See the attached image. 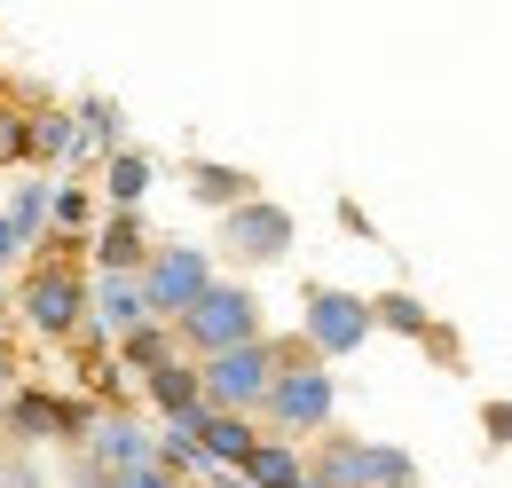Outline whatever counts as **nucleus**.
Instances as JSON below:
<instances>
[{"instance_id": "cd10ccee", "label": "nucleus", "mask_w": 512, "mask_h": 488, "mask_svg": "<svg viewBox=\"0 0 512 488\" xmlns=\"http://www.w3.org/2000/svg\"><path fill=\"white\" fill-rule=\"evenodd\" d=\"M197 488H237V481H197Z\"/></svg>"}, {"instance_id": "7ed1b4c3", "label": "nucleus", "mask_w": 512, "mask_h": 488, "mask_svg": "<svg viewBox=\"0 0 512 488\" xmlns=\"http://www.w3.org/2000/svg\"><path fill=\"white\" fill-rule=\"evenodd\" d=\"M268 339V323H260V292L253 284H213L205 300L174 323V347L190 355V363H213V355H229V347H253Z\"/></svg>"}, {"instance_id": "1a4fd4ad", "label": "nucleus", "mask_w": 512, "mask_h": 488, "mask_svg": "<svg viewBox=\"0 0 512 488\" xmlns=\"http://www.w3.org/2000/svg\"><path fill=\"white\" fill-rule=\"evenodd\" d=\"M95 426V410L87 402H64V394H40V386H24V394H8V433L16 441H64L79 449Z\"/></svg>"}, {"instance_id": "412c9836", "label": "nucleus", "mask_w": 512, "mask_h": 488, "mask_svg": "<svg viewBox=\"0 0 512 488\" xmlns=\"http://www.w3.org/2000/svg\"><path fill=\"white\" fill-rule=\"evenodd\" d=\"M56 158H79V126L71 111H32V166H56Z\"/></svg>"}, {"instance_id": "f3484780", "label": "nucleus", "mask_w": 512, "mask_h": 488, "mask_svg": "<svg viewBox=\"0 0 512 488\" xmlns=\"http://www.w3.org/2000/svg\"><path fill=\"white\" fill-rule=\"evenodd\" d=\"M71 126H79V158H111V150H127V119H119V103H103V95H87L79 111H71Z\"/></svg>"}, {"instance_id": "dca6fc26", "label": "nucleus", "mask_w": 512, "mask_h": 488, "mask_svg": "<svg viewBox=\"0 0 512 488\" xmlns=\"http://www.w3.org/2000/svg\"><path fill=\"white\" fill-rule=\"evenodd\" d=\"M190 197H197V205H213V213H237V205H253L260 189H253L245 166H213V158H197V166H190Z\"/></svg>"}, {"instance_id": "a878e982", "label": "nucleus", "mask_w": 512, "mask_h": 488, "mask_svg": "<svg viewBox=\"0 0 512 488\" xmlns=\"http://www.w3.org/2000/svg\"><path fill=\"white\" fill-rule=\"evenodd\" d=\"M24 260V244H16V229H8V213H0V268H16Z\"/></svg>"}, {"instance_id": "ddd939ff", "label": "nucleus", "mask_w": 512, "mask_h": 488, "mask_svg": "<svg viewBox=\"0 0 512 488\" xmlns=\"http://www.w3.org/2000/svg\"><path fill=\"white\" fill-rule=\"evenodd\" d=\"M190 441H197V457H205V465H229V473H237V465L253 457L260 426H253V418H221V410H205V418L190 426Z\"/></svg>"}, {"instance_id": "9b49d317", "label": "nucleus", "mask_w": 512, "mask_h": 488, "mask_svg": "<svg viewBox=\"0 0 512 488\" xmlns=\"http://www.w3.org/2000/svg\"><path fill=\"white\" fill-rule=\"evenodd\" d=\"M150 229H142V213H103V229H95V276H142L150 268Z\"/></svg>"}, {"instance_id": "4be33fe9", "label": "nucleus", "mask_w": 512, "mask_h": 488, "mask_svg": "<svg viewBox=\"0 0 512 488\" xmlns=\"http://www.w3.org/2000/svg\"><path fill=\"white\" fill-rule=\"evenodd\" d=\"M371 331L426 339V331H434V315H426V300H410V292H379V300H371Z\"/></svg>"}, {"instance_id": "aec40b11", "label": "nucleus", "mask_w": 512, "mask_h": 488, "mask_svg": "<svg viewBox=\"0 0 512 488\" xmlns=\"http://www.w3.org/2000/svg\"><path fill=\"white\" fill-rule=\"evenodd\" d=\"M48 197H56V182H24V189H16V197H8V205H0V213H8V229H16V244H24V252H32V244H40V229H48Z\"/></svg>"}, {"instance_id": "9d476101", "label": "nucleus", "mask_w": 512, "mask_h": 488, "mask_svg": "<svg viewBox=\"0 0 512 488\" xmlns=\"http://www.w3.org/2000/svg\"><path fill=\"white\" fill-rule=\"evenodd\" d=\"M142 394H150V410L166 418V433H190L197 418H205V386H197V363L182 355V363H166V370H150L142 378Z\"/></svg>"}, {"instance_id": "20e7f679", "label": "nucleus", "mask_w": 512, "mask_h": 488, "mask_svg": "<svg viewBox=\"0 0 512 488\" xmlns=\"http://www.w3.org/2000/svg\"><path fill=\"white\" fill-rule=\"evenodd\" d=\"M150 449H158V433L142 426L134 410H95L87 441L71 449V488H119L127 473L150 465Z\"/></svg>"}, {"instance_id": "423d86ee", "label": "nucleus", "mask_w": 512, "mask_h": 488, "mask_svg": "<svg viewBox=\"0 0 512 488\" xmlns=\"http://www.w3.org/2000/svg\"><path fill=\"white\" fill-rule=\"evenodd\" d=\"M213 252L205 244H158L150 268H142V300H150V323H182L205 292H213Z\"/></svg>"}, {"instance_id": "f257e3e1", "label": "nucleus", "mask_w": 512, "mask_h": 488, "mask_svg": "<svg viewBox=\"0 0 512 488\" xmlns=\"http://www.w3.org/2000/svg\"><path fill=\"white\" fill-rule=\"evenodd\" d=\"M276 386H268V402H260L253 426L268 433V441H323L331 433V418H339V378L308 355V339H276Z\"/></svg>"}, {"instance_id": "6e6552de", "label": "nucleus", "mask_w": 512, "mask_h": 488, "mask_svg": "<svg viewBox=\"0 0 512 488\" xmlns=\"http://www.w3.org/2000/svg\"><path fill=\"white\" fill-rule=\"evenodd\" d=\"M221 252H229V260H245V268L284 260V252H292V213H284L276 197H253V205L221 213Z\"/></svg>"}, {"instance_id": "4468645a", "label": "nucleus", "mask_w": 512, "mask_h": 488, "mask_svg": "<svg viewBox=\"0 0 512 488\" xmlns=\"http://www.w3.org/2000/svg\"><path fill=\"white\" fill-rule=\"evenodd\" d=\"M300 481H308V449L268 441V433L253 441V457L237 465V488H300Z\"/></svg>"}, {"instance_id": "6ab92c4d", "label": "nucleus", "mask_w": 512, "mask_h": 488, "mask_svg": "<svg viewBox=\"0 0 512 488\" xmlns=\"http://www.w3.org/2000/svg\"><path fill=\"white\" fill-rule=\"evenodd\" d=\"M119 363H127L134 378H150V370L182 363V347H174V323H142V331H127V339H119Z\"/></svg>"}, {"instance_id": "f03ea898", "label": "nucleus", "mask_w": 512, "mask_h": 488, "mask_svg": "<svg viewBox=\"0 0 512 488\" xmlns=\"http://www.w3.org/2000/svg\"><path fill=\"white\" fill-rule=\"evenodd\" d=\"M16 307H24V323H32L40 339L71 347V339L87 331V268H79V244H56V237H48V252L24 268Z\"/></svg>"}, {"instance_id": "2eb2a0df", "label": "nucleus", "mask_w": 512, "mask_h": 488, "mask_svg": "<svg viewBox=\"0 0 512 488\" xmlns=\"http://www.w3.org/2000/svg\"><path fill=\"white\" fill-rule=\"evenodd\" d=\"M150 182H158V166H150L142 150H111V158H103V205H111V213H142Z\"/></svg>"}, {"instance_id": "5701e85b", "label": "nucleus", "mask_w": 512, "mask_h": 488, "mask_svg": "<svg viewBox=\"0 0 512 488\" xmlns=\"http://www.w3.org/2000/svg\"><path fill=\"white\" fill-rule=\"evenodd\" d=\"M32 158V111L0 103V166H24Z\"/></svg>"}, {"instance_id": "0eeeda50", "label": "nucleus", "mask_w": 512, "mask_h": 488, "mask_svg": "<svg viewBox=\"0 0 512 488\" xmlns=\"http://www.w3.org/2000/svg\"><path fill=\"white\" fill-rule=\"evenodd\" d=\"M300 339H308V355L331 370L339 355H355V347L371 339V300H363V292H339V284H308V300H300Z\"/></svg>"}, {"instance_id": "f8f14e48", "label": "nucleus", "mask_w": 512, "mask_h": 488, "mask_svg": "<svg viewBox=\"0 0 512 488\" xmlns=\"http://www.w3.org/2000/svg\"><path fill=\"white\" fill-rule=\"evenodd\" d=\"M87 323H95V331H111V339L142 331V323H150L142 276H95V284H87Z\"/></svg>"}, {"instance_id": "b1692460", "label": "nucleus", "mask_w": 512, "mask_h": 488, "mask_svg": "<svg viewBox=\"0 0 512 488\" xmlns=\"http://www.w3.org/2000/svg\"><path fill=\"white\" fill-rule=\"evenodd\" d=\"M119 488H182V481H174V473H158V465H142V473H127Z\"/></svg>"}, {"instance_id": "39448f33", "label": "nucleus", "mask_w": 512, "mask_h": 488, "mask_svg": "<svg viewBox=\"0 0 512 488\" xmlns=\"http://www.w3.org/2000/svg\"><path fill=\"white\" fill-rule=\"evenodd\" d=\"M276 370H284V363H276V339H253V347H229V355L197 363L205 410H221V418H260V402H268Z\"/></svg>"}, {"instance_id": "c85d7f7f", "label": "nucleus", "mask_w": 512, "mask_h": 488, "mask_svg": "<svg viewBox=\"0 0 512 488\" xmlns=\"http://www.w3.org/2000/svg\"><path fill=\"white\" fill-rule=\"evenodd\" d=\"M300 488H323V481H300Z\"/></svg>"}, {"instance_id": "393cba45", "label": "nucleus", "mask_w": 512, "mask_h": 488, "mask_svg": "<svg viewBox=\"0 0 512 488\" xmlns=\"http://www.w3.org/2000/svg\"><path fill=\"white\" fill-rule=\"evenodd\" d=\"M481 426H489V441H512V402H497V410H489Z\"/></svg>"}, {"instance_id": "a211bd4d", "label": "nucleus", "mask_w": 512, "mask_h": 488, "mask_svg": "<svg viewBox=\"0 0 512 488\" xmlns=\"http://www.w3.org/2000/svg\"><path fill=\"white\" fill-rule=\"evenodd\" d=\"M355 488H418V457L394 449V441H363V457H355Z\"/></svg>"}, {"instance_id": "bb28decb", "label": "nucleus", "mask_w": 512, "mask_h": 488, "mask_svg": "<svg viewBox=\"0 0 512 488\" xmlns=\"http://www.w3.org/2000/svg\"><path fill=\"white\" fill-rule=\"evenodd\" d=\"M0 488H8V449H0Z\"/></svg>"}]
</instances>
